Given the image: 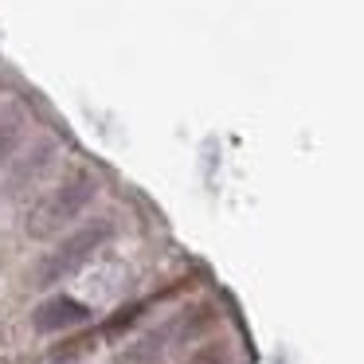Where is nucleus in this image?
Instances as JSON below:
<instances>
[{
  "instance_id": "nucleus-1",
  "label": "nucleus",
  "mask_w": 364,
  "mask_h": 364,
  "mask_svg": "<svg viewBox=\"0 0 364 364\" xmlns=\"http://www.w3.org/2000/svg\"><path fill=\"white\" fill-rule=\"evenodd\" d=\"M90 196H95V181H90V176H75L71 184L48 192V196L36 204V212L28 215V235L48 239V235H55V231H63V223H71L75 215L90 204Z\"/></svg>"
},
{
  "instance_id": "nucleus-2",
  "label": "nucleus",
  "mask_w": 364,
  "mask_h": 364,
  "mask_svg": "<svg viewBox=\"0 0 364 364\" xmlns=\"http://www.w3.org/2000/svg\"><path fill=\"white\" fill-rule=\"evenodd\" d=\"M106 235H110V223H106V220L87 223L82 231L67 235L63 243H59L55 251L43 259V267H40V274H36V282H40V286H51V282H59V278H67L71 270H79L82 262H87L90 255H95L98 247L106 243Z\"/></svg>"
},
{
  "instance_id": "nucleus-3",
  "label": "nucleus",
  "mask_w": 364,
  "mask_h": 364,
  "mask_svg": "<svg viewBox=\"0 0 364 364\" xmlns=\"http://www.w3.org/2000/svg\"><path fill=\"white\" fill-rule=\"evenodd\" d=\"M90 317V309L75 298H51L36 309V329L40 333H59V329H71V325H82Z\"/></svg>"
},
{
  "instance_id": "nucleus-4",
  "label": "nucleus",
  "mask_w": 364,
  "mask_h": 364,
  "mask_svg": "<svg viewBox=\"0 0 364 364\" xmlns=\"http://www.w3.org/2000/svg\"><path fill=\"white\" fill-rule=\"evenodd\" d=\"M196 364H215V353H204V356H200Z\"/></svg>"
}]
</instances>
